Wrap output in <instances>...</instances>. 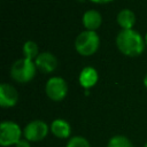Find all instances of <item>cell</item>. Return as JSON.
Masks as SVG:
<instances>
[{"label": "cell", "mask_w": 147, "mask_h": 147, "mask_svg": "<svg viewBox=\"0 0 147 147\" xmlns=\"http://www.w3.org/2000/svg\"><path fill=\"white\" fill-rule=\"evenodd\" d=\"M144 147H147V141L145 142V145H144Z\"/></svg>", "instance_id": "cell-20"}, {"label": "cell", "mask_w": 147, "mask_h": 147, "mask_svg": "<svg viewBox=\"0 0 147 147\" xmlns=\"http://www.w3.org/2000/svg\"><path fill=\"white\" fill-rule=\"evenodd\" d=\"M23 55L25 59H29V60H36L37 56L39 55L38 53V45L32 41V40H28L24 42L23 45Z\"/></svg>", "instance_id": "cell-14"}, {"label": "cell", "mask_w": 147, "mask_h": 147, "mask_svg": "<svg viewBox=\"0 0 147 147\" xmlns=\"http://www.w3.org/2000/svg\"><path fill=\"white\" fill-rule=\"evenodd\" d=\"M90 1H92L94 3H107V2H110L113 0H90Z\"/></svg>", "instance_id": "cell-17"}, {"label": "cell", "mask_w": 147, "mask_h": 147, "mask_svg": "<svg viewBox=\"0 0 147 147\" xmlns=\"http://www.w3.org/2000/svg\"><path fill=\"white\" fill-rule=\"evenodd\" d=\"M36 69H37L36 63L32 60L25 57L18 59L13 63L10 68V76L15 82L24 84L30 82L34 77Z\"/></svg>", "instance_id": "cell-2"}, {"label": "cell", "mask_w": 147, "mask_h": 147, "mask_svg": "<svg viewBox=\"0 0 147 147\" xmlns=\"http://www.w3.org/2000/svg\"><path fill=\"white\" fill-rule=\"evenodd\" d=\"M65 147H91L88 140L82 136H74L69 139Z\"/></svg>", "instance_id": "cell-15"}, {"label": "cell", "mask_w": 147, "mask_h": 147, "mask_svg": "<svg viewBox=\"0 0 147 147\" xmlns=\"http://www.w3.org/2000/svg\"><path fill=\"white\" fill-rule=\"evenodd\" d=\"M23 136V130L13 121H3L0 124V145L2 147L15 146Z\"/></svg>", "instance_id": "cell-4"}, {"label": "cell", "mask_w": 147, "mask_h": 147, "mask_svg": "<svg viewBox=\"0 0 147 147\" xmlns=\"http://www.w3.org/2000/svg\"><path fill=\"white\" fill-rule=\"evenodd\" d=\"M145 42H146V46H147V32H146V34H145Z\"/></svg>", "instance_id": "cell-19"}, {"label": "cell", "mask_w": 147, "mask_h": 147, "mask_svg": "<svg viewBox=\"0 0 147 147\" xmlns=\"http://www.w3.org/2000/svg\"><path fill=\"white\" fill-rule=\"evenodd\" d=\"M34 63H36L37 69L40 70L44 74H51L57 67V60H56V57L52 53H49V52L40 53L37 56V59L34 60Z\"/></svg>", "instance_id": "cell-8"}, {"label": "cell", "mask_w": 147, "mask_h": 147, "mask_svg": "<svg viewBox=\"0 0 147 147\" xmlns=\"http://www.w3.org/2000/svg\"><path fill=\"white\" fill-rule=\"evenodd\" d=\"M116 46L121 53L127 56L140 55L146 46L145 38L136 30H122L116 37Z\"/></svg>", "instance_id": "cell-1"}, {"label": "cell", "mask_w": 147, "mask_h": 147, "mask_svg": "<svg viewBox=\"0 0 147 147\" xmlns=\"http://www.w3.org/2000/svg\"><path fill=\"white\" fill-rule=\"evenodd\" d=\"M18 101V92L16 88L7 83L0 85V106L2 108L14 107Z\"/></svg>", "instance_id": "cell-7"}, {"label": "cell", "mask_w": 147, "mask_h": 147, "mask_svg": "<svg viewBox=\"0 0 147 147\" xmlns=\"http://www.w3.org/2000/svg\"><path fill=\"white\" fill-rule=\"evenodd\" d=\"M117 23L122 30H131L136 23V15L132 10L124 8L117 14Z\"/></svg>", "instance_id": "cell-12"}, {"label": "cell", "mask_w": 147, "mask_h": 147, "mask_svg": "<svg viewBox=\"0 0 147 147\" xmlns=\"http://www.w3.org/2000/svg\"><path fill=\"white\" fill-rule=\"evenodd\" d=\"M144 85H145V87L147 88V75H146L145 78H144Z\"/></svg>", "instance_id": "cell-18"}, {"label": "cell", "mask_w": 147, "mask_h": 147, "mask_svg": "<svg viewBox=\"0 0 147 147\" xmlns=\"http://www.w3.org/2000/svg\"><path fill=\"white\" fill-rule=\"evenodd\" d=\"M107 147H134V146L127 137L122 136V134H117V136H114L109 139Z\"/></svg>", "instance_id": "cell-13"}, {"label": "cell", "mask_w": 147, "mask_h": 147, "mask_svg": "<svg viewBox=\"0 0 147 147\" xmlns=\"http://www.w3.org/2000/svg\"><path fill=\"white\" fill-rule=\"evenodd\" d=\"M15 147H31V144H30V141H28L25 138H22V139L15 145Z\"/></svg>", "instance_id": "cell-16"}, {"label": "cell", "mask_w": 147, "mask_h": 147, "mask_svg": "<svg viewBox=\"0 0 147 147\" xmlns=\"http://www.w3.org/2000/svg\"><path fill=\"white\" fill-rule=\"evenodd\" d=\"M45 92L51 100L61 101L65 98V95L68 93L67 82L61 77H52L46 83Z\"/></svg>", "instance_id": "cell-6"}, {"label": "cell", "mask_w": 147, "mask_h": 147, "mask_svg": "<svg viewBox=\"0 0 147 147\" xmlns=\"http://www.w3.org/2000/svg\"><path fill=\"white\" fill-rule=\"evenodd\" d=\"M100 45V38L95 31L85 30L80 32L75 40L76 51L83 56H90L94 54Z\"/></svg>", "instance_id": "cell-3"}, {"label": "cell", "mask_w": 147, "mask_h": 147, "mask_svg": "<svg viewBox=\"0 0 147 147\" xmlns=\"http://www.w3.org/2000/svg\"><path fill=\"white\" fill-rule=\"evenodd\" d=\"M51 132L53 133L54 137L59 139H67L71 134V126L70 124L62 118H56L51 123L49 126Z\"/></svg>", "instance_id": "cell-9"}, {"label": "cell", "mask_w": 147, "mask_h": 147, "mask_svg": "<svg viewBox=\"0 0 147 147\" xmlns=\"http://www.w3.org/2000/svg\"><path fill=\"white\" fill-rule=\"evenodd\" d=\"M98 79H99L98 72H96V70H95L94 68H92V67H85V68L80 71L79 78H78L80 86L84 87V88H86V90L93 87V86L96 84Z\"/></svg>", "instance_id": "cell-10"}, {"label": "cell", "mask_w": 147, "mask_h": 147, "mask_svg": "<svg viewBox=\"0 0 147 147\" xmlns=\"http://www.w3.org/2000/svg\"><path fill=\"white\" fill-rule=\"evenodd\" d=\"M83 25L86 28V30L95 31L102 23V16L98 10L91 9L84 13L83 15Z\"/></svg>", "instance_id": "cell-11"}, {"label": "cell", "mask_w": 147, "mask_h": 147, "mask_svg": "<svg viewBox=\"0 0 147 147\" xmlns=\"http://www.w3.org/2000/svg\"><path fill=\"white\" fill-rule=\"evenodd\" d=\"M49 127L46 122L41 119H34L29 122L23 129V138L30 142H38L44 140L48 134Z\"/></svg>", "instance_id": "cell-5"}]
</instances>
